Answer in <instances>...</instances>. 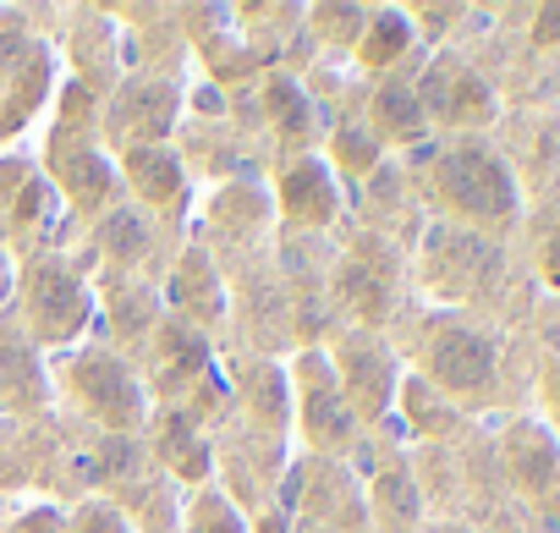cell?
I'll list each match as a JSON object with an SVG mask.
<instances>
[{
  "label": "cell",
  "instance_id": "obj_1",
  "mask_svg": "<svg viewBox=\"0 0 560 533\" xmlns=\"http://www.w3.org/2000/svg\"><path fill=\"white\" fill-rule=\"evenodd\" d=\"M440 193L472 220H511L516 215V182H511L505 160L478 149V143H462L440 160Z\"/></svg>",
  "mask_w": 560,
  "mask_h": 533
},
{
  "label": "cell",
  "instance_id": "obj_2",
  "mask_svg": "<svg viewBox=\"0 0 560 533\" xmlns=\"http://www.w3.org/2000/svg\"><path fill=\"white\" fill-rule=\"evenodd\" d=\"M429 369L440 385L451 391H483L489 374H494V341L483 331H467V325H445L434 331L429 341Z\"/></svg>",
  "mask_w": 560,
  "mask_h": 533
},
{
  "label": "cell",
  "instance_id": "obj_3",
  "mask_svg": "<svg viewBox=\"0 0 560 533\" xmlns=\"http://www.w3.org/2000/svg\"><path fill=\"white\" fill-rule=\"evenodd\" d=\"M429 100H434V111L451 116V121H489V111H494L489 89H483L467 67H451V61L429 78Z\"/></svg>",
  "mask_w": 560,
  "mask_h": 533
},
{
  "label": "cell",
  "instance_id": "obj_4",
  "mask_svg": "<svg viewBox=\"0 0 560 533\" xmlns=\"http://www.w3.org/2000/svg\"><path fill=\"white\" fill-rule=\"evenodd\" d=\"M78 385H83V396L105 413V418H132L138 413V391L127 385V374L110 363V358H89L83 369H78Z\"/></svg>",
  "mask_w": 560,
  "mask_h": 533
},
{
  "label": "cell",
  "instance_id": "obj_5",
  "mask_svg": "<svg viewBox=\"0 0 560 533\" xmlns=\"http://www.w3.org/2000/svg\"><path fill=\"white\" fill-rule=\"evenodd\" d=\"M34 287H45V325H72L83 314V298L61 281V276H39Z\"/></svg>",
  "mask_w": 560,
  "mask_h": 533
},
{
  "label": "cell",
  "instance_id": "obj_6",
  "mask_svg": "<svg viewBox=\"0 0 560 533\" xmlns=\"http://www.w3.org/2000/svg\"><path fill=\"white\" fill-rule=\"evenodd\" d=\"M380 111H385V121H390L396 132H418V100H412V94L390 89V94L380 100Z\"/></svg>",
  "mask_w": 560,
  "mask_h": 533
},
{
  "label": "cell",
  "instance_id": "obj_7",
  "mask_svg": "<svg viewBox=\"0 0 560 533\" xmlns=\"http://www.w3.org/2000/svg\"><path fill=\"white\" fill-rule=\"evenodd\" d=\"M538 39H560V7L538 12Z\"/></svg>",
  "mask_w": 560,
  "mask_h": 533
},
{
  "label": "cell",
  "instance_id": "obj_8",
  "mask_svg": "<svg viewBox=\"0 0 560 533\" xmlns=\"http://www.w3.org/2000/svg\"><path fill=\"white\" fill-rule=\"evenodd\" d=\"M544 270H549V281H560V231H555L549 247H544Z\"/></svg>",
  "mask_w": 560,
  "mask_h": 533
},
{
  "label": "cell",
  "instance_id": "obj_9",
  "mask_svg": "<svg viewBox=\"0 0 560 533\" xmlns=\"http://www.w3.org/2000/svg\"><path fill=\"white\" fill-rule=\"evenodd\" d=\"M83 533H121V528H116V522H110L105 511H94V517L83 522Z\"/></svg>",
  "mask_w": 560,
  "mask_h": 533
}]
</instances>
